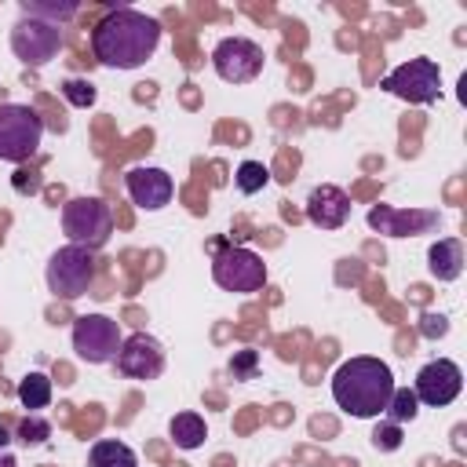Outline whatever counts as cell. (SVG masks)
Masks as SVG:
<instances>
[{
	"label": "cell",
	"instance_id": "28",
	"mask_svg": "<svg viewBox=\"0 0 467 467\" xmlns=\"http://www.w3.org/2000/svg\"><path fill=\"white\" fill-rule=\"evenodd\" d=\"M7 441H11V434H7V427L0 423V452H7Z\"/></svg>",
	"mask_w": 467,
	"mask_h": 467
},
{
	"label": "cell",
	"instance_id": "2",
	"mask_svg": "<svg viewBox=\"0 0 467 467\" xmlns=\"http://www.w3.org/2000/svg\"><path fill=\"white\" fill-rule=\"evenodd\" d=\"M390 394H394V372L379 358L358 354V358H347L332 372V401L347 416H354V420H376V416H383Z\"/></svg>",
	"mask_w": 467,
	"mask_h": 467
},
{
	"label": "cell",
	"instance_id": "3",
	"mask_svg": "<svg viewBox=\"0 0 467 467\" xmlns=\"http://www.w3.org/2000/svg\"><path fill=\"white\" fill-rule=\"evenodd\" d=\"M44 139V117L33 106L22 102H4L0 106V161L7 164H26L36 157Z\"/></svg>",
	"mask_w": 467,
	"mask_h": 467
},
{
	"label": "cell",
	"instance_id": "20",
	"mask_svg": "<svg viewBox=\"0 0 467 467\" xmlns=\"http://www.w3.org/2000/svg\"><path fill=\"white\" fill-rule=\"evenodd\" d=\"M18 401H22V409H29V412H40V409H47V401H51V379L44 376V372H26L22 379H18Z\"/></svg>",
	"mask_w": 467,
	"mask_h": 467
},
{
	"label": "cell",
	"instance_id": "6",
	"mask_svg": "<svg viewBox=\"0 0 467 467\" xmlns=\"http://www.w3.org/2000/svg\"><path fill=\"white\" fill-rule=\"evenodd\" d=\"M47 292L58 299H80L91 281H95V255L80 244H62L51 252L47 270H44Z\"/></svg>",
	"mask_w": 467,
	"mask_h": 467
},
{
	"label": "cell",
	"instance_id": "26",
	"mask_svg": "<svg viewBox=\"0 0 467 467\" xmlns=\"http://www.w3.org/2000/svg\"><path fill=\"white\" fill-rule=\"evenodd\" d=\"M230 376L234 379H255V372H259V354L255 350H234V358H230Z\"/></svg>",
	"mask_w": 467,
	"mask_h": 467
},
{
	"label": "cell",
	"instance_id": "24",
	"mask_svg": "<svg viewBox=\"0 0 467 467\" xmlns=\"http://www.w3.org/2000/svg\"><path fill=\"white\" fill-rule=\"evenodd\" d=\"M62 95H66V102L69 106H77V109H88V106H95V84L91 80H84V77H69V80H62Z\"/></svg>",
	"mask_w": 467,
	"mask_h": 467
},
{
	"label": "cell",
	"instance_id": "4",
	"mask_svg": "<svg viewBox=\"0 0 467 467\" xmlns=\"http://www.w3.org/2000/svg\"><path fill=\"white\" fill-rule=\"evenodd\" d=\"M62 230L69 244H80L88 252H99L109 244L113 234V208L102 197H73L62 204Z\"/></svg>",
	"mask_w": 467,
	"mask_h": 467
},
{
	"label": "cell",
	"instance_id": "29",
	"mask_svg": "<svg viewBox=\"0 0 467 467\" xmlns=\"http://www.w3.org/2000/svg\"><path fill=\"white\" fill-rule=\"evenodd\" d=\"M0 467H18V460L11 452H0Z\"/></svg>",
	"mask_w": 467,
	"mask_h": 467
},
{
	"label": "cell",
	"instance_id": "9",
	"mask_svg": "<svg viewBox=\"0 0 467 467\" xmlns=\"http://www.w3.org/2000/svg\"><path fill=\"white\" fill-rule=\"evenodd\" d=\"M120 325L106 314H84L73 321V350L88 365H109L120 350Z\"/></svg>",
	"mask_w": 467,
	"mask_h": 467
},
{
	"label": "cell",
	"instance_id": "23",
	"mask_svg": "<svg viewBox=\"0 0 467 467\" xmlns=\"http://www.w3.org/2000/svg\"><path fill=\"white\" fill-rule=\"evenodd\" d=\"M47 438H51V423H47L40 412H29V416L15 427V441H22L26 449H29V445H44Z\"/></svg>",
	"mask_w": 467,
	"mask_h": 467
},
{
	"label": "cell",
	"instance_id": "22",
	"mask_svg": "<svg viewBox=\"0 0 467 467\" xmlns=\"http://www.w3.org/2000/svg\"><path fill=\"white\" fill-rule=\"evenodd\" d=\"M234 182H237L241 193H259V190L270 182V168H266L263 161H244V164L237 168Z\"/></svg>",
	"mask_w": 467,
	"mask_h": 467
},
{
	"label": "cell",
	"instance_id": "18",
	"mask_svg": "<svg viewBox=\"0 0 467 467\" xmlns=\"http://www.w3.org/2000/svg\"><path fill=\"white\" fill-rule=\"evenodd\" d=\"M88 467H139V456H135L131 445H124L117 438H102V441L91 445Z\"/></svg>",
	"mask_w": 467,
	"mask_h": 467
},
{
	"label": "cell",
	"instance_id": "13",
	"mask_svg": "<svg viewBox=\"0 0 467 467\" xmlns=\"http://www.w3.org/2000/svg\"><path fill=\"white\" fill-rule=\"evenodd\" d=\"M113 361H117V372L120 376L146 383V379H157L164 372V347H161V339H153L146 332H131L120 343V350H117Z\"/></svg>",
	"mask_w": 467,
	"mask_h": 467
},
{
	"label": "cell",
	"instance_id": "10",
	"mask_svg": "<svg viewBox=\"0 0 467 467\" xmlns=\"http://www.w3.org/2000/svg\"><path fill=\"white\" fill-rule=\"evenodd\" d=\"M263 47L248 36H223L212 51V69L226 80V84H248L263 73Z\"/></svg>",
	"mask_w": 467,
	"mask_h": 467
},
{
	"label": "cell",
	"instance_id": "19",
	"mask_svg": "<svg viewBox=\"0 0 467 467\" xmlns=\"http://www.w3.org/2000/svg\"><path fill=\"white\" fill-rule=\"evenodd\" d=\"M77 11H80L77 0H26V4H22V15L40 18V22H51V26H58V29H62Z\"/></svg>",
	"mask_w": 467,
	"mask_h": 467
},
{
	"label": "cell",
	"instance_id": "25",
	"mask_svg": "<svg viewBox=\"0 0 467 467\" xmlns=\"http://www.w3.org/2000/svg\"><path fill=\"white\" fill-rule=\"evenodd\" d=\"M372 449H376V452H398V449H401V427L390 423V420L376 423V431H372Z\"/></svg>",
	"mask_w": 467,
	"mask_h": 467
},
{
	"label": "cell",
	"instance_id": "21",
	"mask_svg": "<svg viewBox=\"0 0 467 467\" xmlns=\"http://www.w3.org/2000/svg\"><path fill=\"white\" fill-rule=\"evenodd\" d=\"M383 416H387L390 423H398V427H401V423H412V420L420 416V401H416V394H412L409 387H394V394H390Z\"/></svg>",
	"mask_w": 467,
	"mask_h": 467
},
{
	"label": "cell",
	"instance_id": "17",
	"mask_svg": "<svg viewBox=\"0 0 467 467\" xmlns=\"http://www.w3.org/2000/svg\"><path fill=\"white\" fill-rule=\"evenodd\" d=\"M168 434H171L175 449L190 452V449H201L204 445L208 427H204V416H197V412H175L171 423H168Z\"/></svg>",
	"mask_w": 467,
	"mask_h": 467
},
{
	"label": "cell",
	"instance_id": "8",
	"mask_svg": "<svg viewBox=\"0 0 467 467\" xmlns=\"http://www.w3.org/2000/svg\"><path fill=\"white\" fill-rule=\"evenodd\" d=\"M62 44H66V33L58 26L40 22V18H29V15H22L15 22V29H11V51H15V58L22 66H33V69L47 66L62 51Z\"/></svg>",
	"mask_w": 467,
	"mask_h": 467
},
{
	"label": "cell",
	"instance_id": "11",
	"mask_svg": "<svg viewBox=\"0 0 467 467\" xmlns=\"http://www.w3.org/2000/svg\"><path fill=\"white\" fill-rule=\"evenodd\" d=\"M460 390H463V372H460V365L449 361V358L427 361V365L416 372V387H412L416 401H420V405H431V409H441V405L456 401Z\"/></svg>",
	"mask_w": 467,
	"mask_h": 467
},
{
	"label": "cell",
	"instance_id": "1",
	"mask_svg": "<svg viewBox=\"0 0 467 467\" xmlns=\"http://www.w3.org/2000/svg\"><path fill=\"white\" fill-rule=\"evenodd\" d=\"M161 44V22L135 7H113L91 29V51L109 69H139Z\"/></svg>",
	"mask_w": 467,
	"mask_h": 467
},
{
	"label": "cell",
	"instance_id": "14",
	"mask_svg": "<svg viewBox=\"0 0 467 467\" xmlns=\"http://www.w3.org/2000/svg\"><path fill=\"white\" fill-rule=\"evenodd\" d=\"M124 190H128V197H131L135 208H142V212H161V208L171 201L175 182H171V175H168L164 168L139 164V168H128Z\"/></svg>",
	"mask_w": 467,
	"mask_h": 467
},
{
	"label": "cell",
	"instance_id": "15",
	"mask_svg": "<svg viewBox=\"0 0 467 467\" xmlns=\"http://www.w3.org/2000/svg\"><path fill=\"white\" fill-rule=\"evenodd\" d=\"M306 219L321 230H339L347 219H350V197L347 190L332 186V182H321L310 190L306 197Z\"/></svg>",
	"mask_w": 467,
	"mask_h": 467
},
{
	"label": "cell",
	"instance_id": "12",
	"mask_svg": "<svg viewBox=\"0 0 467 467\" xmlns=\"http://www.w3.org/2000/svg\"><path fill=\"white\" fill-rule=\"evenodd\" d=\"M441 215L434 208H394V204H372L368 208V226L383 237H416L438 230Z\"/></svg>",
	"mask_w": 467,
	"mask_h": 467
},
{
	"label": "cell",
	"instance_id": "27",
	"mask_svg": "<svg viewBox=\"0 0 467 467\" xmlns=\"http://www.w3.org/2000/svg\"><path fill=\"white\" fill-rule=\"evenodd\" d=\"M445 332H449V317H445V314L427 310V314L420 317V336H427V339H441Z\"/></svg>",
	"mask_w": 467,
	"mask_h": 467
},
{
	"label": "cell",
	"instance_id": "7",
	"mask_svg": "<svg viewBox=\"0 0 467 467\" xmlns=\"http://www.w3.org/2000/svg\"><path fill=\"white\" fill-rule=\"evenodd\" d=\"M383 91L412 102V106H427V102H438L441 95V69L434 58H409L401 66H394L387 77H383Z\"/></svg>",
	"mask_w": 467,
	"mask_h": 467
},
{
	"label": "cell",
	"instance_id": "5",
	"mask_svg": "<svg viewBox=\"0 0 467 467\" xmlns=\"http://www.w3.org/2000/svg\"><path fill=\"white\" fill-rule=\"evenodd\" d=\"M212 281L223 292H259L266 285V263L259 252L241 248V244H215L212 248Z\"/></svg>",
	"mask_w": 467,
	"mask_h": 467
},
{
	"label": "cell",
	"instance_id": "16",
	"mask_svg": "<svg viewBox=\"0 0 467 467\" xmlns=\"http://www.w3.org/2000/svg\"><path fill=\"white\" fill-rule=\"evenodd\" d=\"M463 263H467V252L460 237H441L427 248V270L438 281H456L463 274Z\"/></svg>",
	"mask_w": 467,
	"mask_h": 467
}]
</instances>
